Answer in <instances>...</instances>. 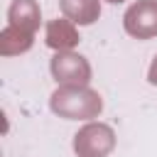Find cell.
Wrapping results in <instances>:
<instances>
[{
	"label": "cell",
	"mask_w": 157,
	"mask_h": 157,
	"mask_svg": "<svg viewBox=\"0 0 157 157\" xmlns=\"http://www.w3.org/2000/svg\"><path fill=\"white\" fill-rule=\"evenodd\" d=\"M49 108L54 115L66 120H93L103 113V98L98 91L78 83H61L52 98Z\"/></svg>",
	"instance_id": "6da1fadb"
},
{
	"label": "cell",
	"mask_w": 157,
	"mask_h": 157,
	"mask_svg": "<svg viewBox=\"0 0 157 157\" xmlns=\"http://www.w3.org/2000/svg\"><path fill=\"white\" fill-rule=\"evenodd\" d=\"M115 130L108 123H86L74 135V152L76 157H108L115 150Z\"/></svg>",
	"instance_id": "7a4b0ae2"
},
{
	"label": "cell",
	"mask_w": 157,
	"mask_h": 157,
	"mask_svg": "<svg viewBox=\"0 0 157 157\" xmlns=\"http://www.w3.org/2000/svg\"><path fill=\"white\" fill-rule=\"evenodd\" d=\"M49 71L59 86L61 83L88 86V81H91V64L86 56H81L76 52H56L49 61Z\"/></svg>",
	"instance_id": "3957f363"
},
{
	"label": "cell",
	"mask_w": 157,
	"mask_h": 157,
	"mask_svg": "<svg viewBox=\"0 0 157 157\" xmlns=\"http://www.w3.org/2000/svg\"><path fill=\"white\" fill-rule=\"evenodd\" d=\"M123 27L135 39L157 37V0H137L123 15Z\"/></svg>",
	"instance_id": "277c9868"
},
{
	"label": "cell",
	"mask_w": 157,
	"mask_h": 157,
	"mask_svg": "<svg viewBox=\"0 0 157 157\" xmlns=\"http://www.w3.org/2000/svg\"><path fill=\"white\" fill-rule=\"evenodd\" d=\"M44 42H47V47L54 49V52H71V49L81 42V37H78L76 25H74L69 17H56V20H49V22H47Z\"/></svg>",
	"instance_id": "5b68a950"
},
{
	"label": "cell",
	"mask_w": 157,
	"mask_h": 157,
	"mask_svg": "<svg viewBox=\"0 0 157 157\" xmlns=\"http://www.w3.org/2000/svg\"><path fill=\"white\" fill-rule=\"evenodd\" d=\"M42 22V10L37 5V0H12L7 7V25L27 29V32H37Z\"/></svg>",
	"instance_id": "8992f818"
},
{
	"label": "cell",
	"mask_w": 157,
	"mask_h": 157,
	"mask_svg": "<svg viewBox=\"0 0 157 157\" xmlns=\"http://www.w3.org/2000/svg\"><path fill=\"white\" fill-rule=\"evenodd\" d=\"M59 7L61 15L78 27L93 25L101 17V0H59Z\"/></svg>",
	"instance_id": "52a82bcc"
},
{
	"label": "cell",
	"mask_w": 157,
	"mask_h": 157,
	"mask_svg": "<svg viewBox=\"0 0 157 157\" xmlns=\"http://www.w3.org/2000/svg\"><path fill=\"white\" fill-rule=\"evenodd\" d=\"M32 44H34V32H27V29H20L12 25H7L0 32V54L2 56H17V54L32 49Z\"/></svg>",
	"instance_id": "ba28073f"
},
{
	"label": "cell",
	"mask_w": 157,
	"mask_h": 157,
	"mask_svg": "<svg viewBox=\"0 0 157 157\" xmlns=\"http://www.w3.org/2000/svg\"><path fill=\"white\" fill-rule=\"evenodd\" d=\"M147 81H150L152 86H157V56L152 59V64H150V69H147Z\"/></svg>",
	"instance_id": "9c48e42d"
},
{
	"label": "cell",
	"mask_w": 157,
	"mask_h": 157,
	"mask_svg": "<svg viewBox=\"0 0 157 157\" xmlns=\"http://www.w3.org/2000/svg\"><path fill=\"white\" fill-rule=\"evenodd\" d=\"M105 2H110V5H120V2H125V0H105Z\"/></svg>",
	"instance_id": "30bf717a"
}]
</instances>
